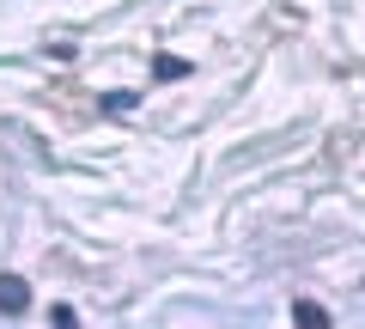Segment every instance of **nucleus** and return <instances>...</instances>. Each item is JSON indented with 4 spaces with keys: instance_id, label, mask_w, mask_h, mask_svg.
Segmentation results:
<instances>
[{
    "instance_id": "f257e3e1",
    "label": "nucleus",
    "mask_w": 365,
    "mask_h": 329,
    "mask_svg": "<svg viewBox=\"0 0 365 329\" xmlns=\"http://www.w3.org/2000/svg\"><path fill=\"white\" fill-rule=\"evenodd\" d=\"M31 311V287L19 275H0V317H25Z\"/></svg>"
},
{
    "instance_id": "f03ea898",
    "label": "nucleus",
    "mask_w": 365,
    "mask_h": 329,
    "mask_svg": "<svg viewBox=\"0 0 365 329\" xmlns=\"http://www.w3.org/2000/svg\"><path fill=\"white\" fill-rule=\"evenodd\" d=\"M292 317H299L304 329H329V311H323V305H311V299H299V305H292Z\"/></svg>"
},
{
    "instance_id": "7ed1b4c3",
    "label": "nucleus",
    "mask_w": 365,
    "mask_h": 329,
    "mask_svg": "<svg viewBox=\"0 0 365 329\" xmlns=\"http://www.w3.org/2000/svg\"><path fill=\"white\" fill-rule=\"evenodd\" d=\"M158 79H182V74H189V61H177V55H158Z\"/></svg>"
}]
</instances>
